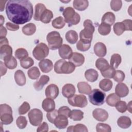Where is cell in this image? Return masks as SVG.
<instances>
[{
  "instance_id": "obj_1",
  "label": "cell",
  "mask_w": 132,
  "mask_h": 132,
  "mask_svg": "<svg viewBox=\"0 0 132 132\" xmlns=\"http://www.w3.org/2000/svg\"><path fill=\"white\" fill-rule=\"evenodd\" d=\"M33 6L27 0H10L6 6L8 19L16 24H23L31 20L33 16Z\"/></svg>"
},
{
  "instance_id": "obj_2",
  "label": "cell",
  "mask_w": 132,
  "mask_h": 132,
  "mask_svg": "<svg viewBox=\"0 0 132 132\" xmlns=\"http://www.w3.org/2000/svg\"><path fill=\"white\" fill-rule=\"evenodd\" d=\"M83 25L84 29L79 33L80 40L87 43H91L95 30L93 23L90 20L87 19L84 22Z\"/></svg>"
},
{
  "instance_id": "obj_3",
  "label": "cell",
  "mask_w": 132,
  "mask_h": 132,
  "mask_svg": "<svg viewBox=\"0 0 132 132\" xmlns=\"http://www.w3.org/2000/svg\"><path fill=\"white\" fill-rule=\"evenodd\" d=\"M75 67L70 61L59 59L54 64V71L57 74H70L75 71Z\"/></svg>"
},
{
  "instance_id": "obj_4",
  "label": "cell",
  "mask_w": 132,
  "mask_h": 132,
  "mask_svg": "<svg viewBox=\"0 0 132 132\" xmlns=\"http://www.w3.org/2000/svg\"><path fill=\"white\" fill-rule=\"evenodd\" d=\"M62 14L65 22L68 24L69 27L77 25L80 22V17L79 14L76 12L74 9L71 7H68L65 8L63 11Z\"/></svg>"
},
{
  "instance_id": "obj_5",
  "label": "cell",
  "mask_w": 132,
  "mask_h": 132,
  "mask_svg": "<svg viewBox=\"0 0 132 132\" xmlns=\"http://www.w3.org/2000/svg\"><path fill=\"white\" fill-rule=\"evenodd\" d=\"M46 40L48 42V48L52 50H56L62 45V38L60 34L56 31L49 32L46 36Z\"/></svg>"
},
{
  "instance_id": "obj_6",
  "label": "cell",
  "mask_w": 132,
  "mask_h": 132,
  "mask_svg": "<svg viewBox=\"0 0 132 132\" xmlns=\"http://www.w3.org/2000/svg\"><path fill=\"white\" fill-rule=\"evenodd\" d=\"M105 93L98 89H94L89 94L90 102L96 106H101L105 102Z\"/></svg>"
},
{
  "instance_id": "obj_7",
  "label": "cell",
  "mask_w": 132,
  "mask_h": 132,
  "mask_svg": "<svg viewBox=\"0 0 132 132\" xmlns=\"http://www.w3.org/2000/svg\"><path fill=\"white\" fill-rule=\"evenodd\" d=\"M49 53L48 47L44 43L38 44L32 51V55L37 60H42L46 57Z\"/></svg>"
},
{
  "instance_id": "obj_8",
  "label": "cell",
  "mask_w": 132,
  "mask_h": 132,
  "mask_svg": "<svg viewBox=\"0 0 132 132\" xmlns=\"http://www.w3.org/2000/svg\"><path fill=\"white\" fill-rule=\"evenodd\" d=\"M28 117L30 124L34 126H37L40 125L42 121L43 113L40 109L34 108L29 111Z\"/></svg>"
},
{
  "instance_id": "obj_9",
  "label": "cell",
  "mask_w": 132,
  "mask_h": 132,
  "mask_svg": "<svg viewBox=\"0 0 132 132\" xmlns=\"http://www.w3.org/2000/svg\"><path fill=\"white\" fill-rule=\"evenodd\" d=\"M68 101L70 105L80 108H84L88 104L86 96L81 94H74L72 96L68 98Z\"/></svg>"
},
{
  "instance_id": "obj_10",
  "label": "cell",
  "mask_w": 132,
  "mask_h": 132,
  "mask_svg": "<svg viewBox=\"0 0 132 132\" xmlns=\"http://www.w3.org/2000/svg\"><path fill=\"white\" fill-rule=\"evenodd\" d=\"M93 118L97 121L104 122L108 118V113L105 109L102 108L95 109L92 112Z\"/></svg>"
},
{
  "instance_id": "obj_11",
  "label": "cell",
  "mask_w": 132,
  "mask_h": 132,
  "mask_svg": "<svg viewBox=\"0 0 132 132\" xmlns=\"http://www.w3.org/2000/svg\"><path fill=\"white\" fill-rule=\"evenodd\" d=\"M45 94L46 97L54 100L59 94V88L55 84H50L45 89Z\"/></svg>"
},
{
  "instance_id": "obj_12",
  "label": "cell",
  "mask_w": 132,
  "mask_h": 132,
  "mask_svg": "<svg viewBox=\"0 0 132 132\" xmlns=\"http://www.w3.org/2000/svg\"><path fill=\"white\" fill-rule=\"evenodd\" d=\"M72 54V50L68 44H64L59 48V56L63 59H69L71 57Z\"/></svg>"
},
{
  "instance_id": "obj_13",
  "label": "cell",
  "mask_w": 132,
  "mask_h": 132,
  "mask_svg": "<svg viewBox=\"0 0 132 132\" xmlns=\"http://www.w3.org/2000/svg\"><path fill=\"white\" fill-rule=\"evenodd\" d=\"M69 60L75 67H80L85 62V57L80 53L74 52L73 53L71 57L69 59Z\"/></svg>"
},
{
  "instance_id": "obj_14",
  "label": "cell",
  "mask_w": 132,
  "mask_h": 132,
  "mask_svg": "<svg viewBox=\"0 0 132 132\" xmlns=\"http://www.w3.org/2000/svg\"><path fill=\"white\" fill-rule=\"evenodd\" d=\"M116 94L120 97H124L126 96L129 93V89L126 84L119 82L115 88Z\"/></svg>"
},
{
  "instance_id": "obj_15",
  "label": "cell",
  "mask_w": 132,
  "mask_h": 132,
  "mask_svg": "<svg viewBox=\"0 0 132 132\" xmlns=\"http://www.w3.org/2000/svg\"><path fill=\"white\" fill-rule=\"evenodd\" d=\"M39 66L42 72L46 73L52 70L53 68V63L51 60L45 59L40 60L39 63Z\"/></svg>"
},
{
  "instance_id": "obj_16",
  "label": "cell",
  "mask_w": 132,
  "mask_h": 132,
  "mask_svg": "<svg viewBox=\"0 0 132 132\" xmlns=\"http://www.w3.org/2000/svg\"><path fill=\"white\" fill-rule=\"evenodd\" d=\"M12 49L9 44H0V58L5 59L12 56Z\"/></svg>"
},
{
  "instance_id": "obj_17",
  "label": "cell",
  "mask_w": 132,
  "mask_h": 132,
  "mask_svg": "<svg viewBox=\"0 0 132 132\" xmlns=\"http://www.w3.org/2000/svg\"><path fill=\"white\" fill-rule=\"evenodd\" d=\"M93 50L95 54L99 57H103L106 55L107 48L105 45L102 42H97L95 43Z\"/></svg>"
},
{
  "instance_id": "obj_18",
  "label": "cell",
  "mask_w": 132,
  "mask_h": 132,
  "mask_svg": "<svg viewBox=\"0 0 132 132\" xmlns=\"http://www.w3.org/2000/svg\"><path fill=\"white\" fill-rule=\"evenodd\" d=\"M55 126L59 129H64L68 125V118L63 115L59 114L55 119L54 123Z\"/></svg>"
},
{
  "instance_id": "obj_19",
  "label": "cell",
  "mask_w": 132,
  "mask_h": 132,
  "mask_svg": "<svg viewBox=\"0 0 132 132\" xmlns=\"http://www.w3.org/2000/svg\"><path fill=\"white\" fill-rule=\"evenodd\" d=\"M76 92L74 86L71 84H67L63 86L62 89V95L67 98L72 96Z\"/></svg>"
},
{
  "instance_id": "obj_20",
  "label": "cell",
  "mask_w": 132,
  "mask_h": 132,
  "mask_svg": "<svg viewBox=\"0 0 132 132\" xmlns=\"http://www.w3.org/2000/svg\"><path fill=\"white\" fill-rule=\"evenodd\" d=\"M49 80H50V77L47 75H42L38 80L34 82V87L37 91H39L43 89L45 85L48 83Z\"/></svg>"
},
{
  "instance_id": "obj_21",
  "label": "cell",
  "mask_w": 132,
  "mask_h": 132,
  "mask_svg": "<svg viewBox=\"0 0 132 132\" xmlns=\"http://www.w3.org/2000/svg\"><path fill=\"white\" fill-rule=\"evenodd\" d=\"M42 107L44 111L50 112L55 109V103L53 99L47 97L43 101Z\"/></svg>"
},
{
  "instance_id": "obj_22",
  "label": "cell",
  "mask_w": 132,
  "mask_h": 132,
  "mask_svg": "<svg viewBox=\"0 0 132 132\" xmlns=\"http://www.w3.org/2000/svg\"><path fill=\"white\" fill-rule=\"evenodd\" d=\"M14 79L17 85L20 86H23L26 84V77L24 72L20 70H18L15 71L14 73Z\"/></svg>"
},
{
  "instance_id": "obj_23",
  "label": "cell",
  "mask_w": 132,
  "mask_h": 132,
  "mask_svg": "<svg viewBox=\"0 0 132 132\" xmlns=\"http://www.w3.org/2000/svg\"><path fill=\"white\" fill-rule=\"evenodd\" d=\"M46 9V7L44 4L42 3H38L36 4L35 7V14L34 16V20L37 21H40L41 15Z\"/></svg>"
},
{
  "instance_id": "obj_24",
  "label": "cell",
  "mask_w": 132,
  "mask_h": 132,
  "mask_svg": "<svg viewBox=\"0 0 132 132\" xmlns=\"http://www.w3.org/2000/svg\"><path fill=\"white\" fill-rule=\"evenodd\" d=\"M85 77L88 81L93 82L97 79L98 74L95 70L90 69L86 71L85 73Z\"/></svg>"
},
{
  "instance_id": "obj_25",
  "label": "cell",
  "mask_w": 132,
  "mask_h": 132,
  "mask_svg": "<svg viewBox=\"0 0 132 132\" xmlns=\"http://www.w3.org/2000/svg\"><path fill=\"white\" fill-rule=\"evenodd\" d=\"M118 125L121 128L126 129L129 128L131 124L130 119L126 116H121L117 120Z\"/></svg>"
},
{
  "instance_id": "obj_26",
  "label": "cell",
  "mask_w": 132,
  "mask_h": 132,
  "mask_svg": "<svg viewBox=\"0 0 132 132\" xmlns=\"http://www.w3.org/2000/svg\"><path fill=\"white\" fill-rule=\"evenodd\" d=\"M77 88L80 93L89 95L92 91L91 86L86 82L81 81L77 84Z\"/></svg>"
},
{
  "instance_id": "obj_27",
  "label": "cell",
  "mask_w": 132,
  "mask_h": 132,
  "mask_svg": "<svg viewBox=\"0 0 132 132\" xmlns=\"http://www.w3.org/2000/svg\"><path fill=\"white\" fill-rule=\"evenodd\" d=\"M73 5L75 9L84 11L88 8L89 2L86 0H74L73 2Z\"/></svg>"
},
{
  "instance_id": "obj_28",
  "label": "cell",
  "mask_w": 132,
  "mask_h": 132,
  "mask_svg": "<svg viewBox=\"0 0 132 132\" xmlns=\"http://www.w3.org/2000/svg\"><path fill=\"white\" fill-rule=\"evenodd\" d=\"M66 40L70 44H75L77 42L78 36L77 32L73 30H70L67 32L65 35Z\"/></svg>"
},
{
  "instance_id": "obj_29",
  "label": "cell",
  "mask_w": 132,
  "mask_h": 132,
  "mask_svg": "<svg viewBox=\"0 0 132 132\" xmlns=\"http://www.w3.org/2000/svg\"><path fill=\"white\" fill-rule=\"evenodd\" d=\"M116 20L115 15L111 12H106L102 16V23H104L111 26Z\"/></svg>"
},
{
  "instance_id": "obj_30",
  "label": "cell",
  "mask_w": 132,
  "mask_h": 132,
  "mask_svg": "<svg viewBox=\"0 0 132 132\" xmlns=\"http://www.w3.org/2000/svg\"><path fill=\"white\" fill-rule=\"evenodd\" d=\"M95 66L96 68L101 72L108 69L110 65L108 61L105 59L100 58L96 60L95 62Z\"/></svg>"
},
{
  "instance_id": "obj_31",
  "label": "cell",
  "mask_w": 132,
  "mask_h": 132,
  "mask_svg": "<svg viewBox=\"0 0 132 132\" xmlns=\"http://www.w3.org/2000/svg\"><path fill=\"white\" fill-rule=\"evenodd\" d=\"M23 33L27 36H31L34 34L36 30V26L34 23H29L22 27Z\"/></svg>"
},
{
  "instance_id": "obj_32",
  "label": "cell",
  "mask_w": 132,
  "mask_h": 132,
  "mask_svg": "<svg viewBox=\"0 0 132 132\" xmlns=\"http://www.w3.org/2000/svg\"><path fill=\"white\" fill-rule=\"evenodd\" d=\"M112 85L113 84L112 81L107 78H105L101 80L99 83L100 88L105 92L110 91L112 87Z\"/></svg>"
},
{
  "instance_id": "obj_33",
  "label": "cell",
  "mask_w": 132,
  "mask_h": 132,
  "mask_svg": "<svg viewBox=\"0 0 132 132\" xmlns=\"http://www.w3.org/2000/svg\"><path fill=\"white\" fill-rule=\"evenodd\" d=\"M69 117L74 121H80L84 118V112L80 110L73 109L70 111Z\"/></svg>"
},
{
  "instance_id": "obj_34",
  "label": "cell",
  "mask_w": 132,
  "mask_h": 132,
  "mask_svg": "<svg viewBox=\"0 0 132 132\" xmlns=\"http://www.w3.org/2000/svg\"><path fill=\"white\" fill-rule=\"evenodd\" d=\"M120 101V97H119L116 93H111L109 94L107 98L106 102L107 104L110 106H115L117 103Z\"/></svg>"
},
{
  "instance_id": "obj_35",
  "label": "cell",
  "mask_w": 132,
  "mask_h": 132,
  "mask_svg": "<svg viewBox=\"0 0 132 132\" xmlns=\"http://www.w3.org/2000/svg\"><path fill=\"white\" fill-rule=\"evenodd\" d=\"M53 18V14L52 11L46 9L41 15V16L40 18V21L43 23L47 24L51 22Z\"/></svg>"
},
{
  "instance_id": "obj_36",
  "label": "cell",
  "mask_w": 132,
  "mask_h": 132,
  "mask_svg": "<svg viewBox=\"0 0 132 132\" xmlns=\"http://www.w3.org/2000/svg\"><path fill=\"white\" fill-rule=\"evenodd\" d=\"M67 131L69 132H88V130L87 127L82 124H77L75 126H70L68 128Z\"/></svg>"
},
{
  "instance_id": "obj_37",
  "label": "cell",
  "mask_w": 132,
  "mask_h": 132,
  "mask_svg": "<svg viewBox=\"0 0 132 132\" xmlns=\"http://www.w3.org/2000/svg\"><path fill=\"white\" fill-rule=\"evenodd\" d=\"M4 64L9 69H14L17 67V61L13 56H11L4 59Z\"/></svg>"
},
{
  "instance_id": "obj_38",
  "label": "cell",
  "mask_w": 132,
  "mask_h": 132,
  "mask_svg": "<svg viewBox=\"0 0 132 132\" xmlns=\"http://www.w3.org/2000/svg\"><path fill=\"white\" fill-rule=\"evenodd\" d=\"M122 61L121 56L118 54H113L110 59V66L114 69L118 68L119 65L120 64Z\"/></svg>"
},
{
  "instance_id": "obj_39",
  "label": "cell",
  "mask_w": 132,
  "mask_h": 132,
  "mask_svg": "<svg viewBox=\"0 0 132 132\" xmlns=\"http://www.w3.org/2000/svg\"><path fill=\"white\" fill-rule=\"evenodd\" d=\"M65 23L64 19L62 16H59L52 21V25L55 28L61 29L64 26Z\"/></svg>"
},
{
  "instance_id": "obj_40",
  "label": "cell",
  "mask_w": 132,
  "mask_h": 132,
  "mask_svg": "<svg viewBox=\"0 0 132 132\" xmlns=\"http://www.w3.org/2000/svg\"><path fill=\"white\" fill-rule=\"evenodd\" d=\"M111 31V26L104 23H101L98 27V31L100 34L103 36L108 35Z\"/></svg>"
},
{
  "instance_id": "obj_41",
  "label": "cell",
  "mask_w": 132,
  "mask_h": 132,
  "mask_svg": "<svg viewBox=\"0 0 132 132\" xmlns=\"http://www.w3.org/2000/svg\"><path fill=\"white\" fill-rule=\"evenodd\" d=\"M27 74L31 79H37L40 75V72L37 67H33L28 70Z\"/></svg>"
},
{
  "instance_id": "obj_42",
  "label": "cell",
  "mask_w": 132,
  "mask_h": 132,
  "mask_svg": "<svg viewBox=\"0 0 132 132\" xmlns=\"http://www.w3.org/2000/svg\"><path fill=\"white\" fill-rule=\"evenodd\" d=\"M0 116H1L0 119H1V122L2 123V124L4 125L10 124L13 121L12 114L6 113L1 114Z\"/></svg>"
},
{
  "instance_id": "obj_43",
  "label": "cell",
  "mask_w": 132,
  "mask_h": 132,
  "mask_svg": "<svg viewBox=\"0 0 132 132\" xmlns=\"http://www.w3.org/2000/svg\"><path fill=\"white\" fill-rule=\"evenodd\" d=\"M113 31L117 36L121 35L124 31L125 28L122 22H117L113 25Z\"/></svg>"
},
{
  "instance_id": "obj_44",
  "label": "cell",
  "mask_w": 132,
  "mask_h": 132,
  "mask_svg": "<svg viewBox=\"0 0 132 132\" xmlns=\"http://www.w3.org/2000/svg\"><path fill=\"white\" fill-rule=\"evenodd\" d=\"M15 57L19 59L20 60L25 58L26 57H28V52L26 51L24 48H18L15 51Z\"/></svg>"
},
{
  "instance_id": "obj_45",
  "label": "cell",
  "mask_w": 132,
  "mask_h": 132,
  "mask_svg": "<svg viewBox=\"0 0 132 132\" xmlns=\"http://www.w3.org/2000/svg\"><path fill=\"white\" fill-rule=\"evenodd\" d=\"M34 61L33 59L30 57H26L20 60L21 66L23 68L25 69L30 68L31 66L34 65Z\"/></svg>"
},
{
  "instance_id": "obj_46",
  "label": "cell",
  "mask_w": 132,
  "mask_h": 132,
  "mask_svg": "<svg viewBox=\"0 0 132 132\" xmlns=\"http://www.w3.org/2000/svg\"><path fill=\"white\" fill-rule=\"evenodd\" d=\"M97 132H110L111 131V127L105 123H98L96 126Z\"/></svg>"
},
{
  "instance_id": "obj_47",
  "label": "cell",
  "mask_w": 132,
  "mask_h": 132,
  "mask_svg": "<svg viewBox=\"0 0 132 132\" xmlns=\"http://www.w3.org/2000/svg\"><path fill=\"white\" fill-rule=\"evenodd\" d=\"M101 73L104 77L106 78H111L113 77L116 73V70L114 68L110 65L108 69Z\"/></svg>"
},
{
  "instance_id": "obj_48",
  "label": "cell",
  "mask_w": 132,
  "mask_h": 132,
  "mask_svg": "<svg viewBox=\"0 0 132 132\" xmlns=\"http://www.w3.org/2000/svg\"><path fill=\"white\" fill-rule=\"evenodd\" d=\"M16 124L19 128L24 129L27 124V121L26 118L24 116L19 117L16 120Z\"/></svg>"
},
{
  "instance_id": "obj_49",
  "label": "cell",
  "mask_w": 132,
  "mask_h": 132,
  "mask_svg": "<svg viewBox=\"0 0 132 132\" xmlns=\"http://www.w3.org/2000/svg\"><path fill=\"white\" fill-rule=\"evenodd\" d=\"M58 115H59L58 110L56 109H54L51 111L47 112L46 114V117L48 121L54 124L55 119L58 116Z\"/></svg>"
},
{
  "instance_id": "obj_50",
  "label": "cell",
  "mask_w": 132,
  "mask_h": 132,
  "mask_svg": "<svg viewBox=\"0 0 132 132\" xmlns=\"http://www.w3.org/2000/svg\"><path fill=\"white\" fill-rule=\"evenodd\" d=\"M91 46V43H87L84 42L80 40L77 42L76 44V47L78 50L82 52H85L88 51Z\"/></svg>"
},
{
  "instance_id": "obj_51",
  "label": "cell",
  "mask_w": 132,
  "mask_h": 132,
  "mask_svg": "<svg viewBox=\"0 0 132 132\" xmlns=\"http://www.w3.org/2000/svg\"><path fill=\"white\" fill-rule=\"evenodd\" d=\"M30 106L28 103H27V102H23V104L19 108L18 111H19V114L20 115L25 114L30 110Z\"/></svg>"
},
{
  "instance_id": "obj_52",
  "label": "cell",
  "mask_w": 132,
  "mask_h": 132,
  "mask_svg": "<svg viewBox=\"0 0 132 132\" xmlns=\"http://www.w3.org/2000/svg\"><path fill=\"white\" fill-rule=\"evenodd\" d=\"M122 6V2L120 0H112L110 2V7L114 11L120 10Z\"/></svg>"
},
{
  "instance_id": "obj_53",
  "label": "cell",
  "mask_w": 132,
  "mask_h": 132,
  "mask_svg": "<svg viewBox=\"0 0 132 132\" xmlns=\"http://www.w3.org/2000/svg\"><path fill=\"white\" fill-rule=\"evenodd\" d=\"M114 80L118 82H121L125 78V74L121 70L116 71L115 74L113 77Z\"/></svg>"
},
{
  "instance_id": "obj_54",
  "label": "cell",
  "mask_w": 132,
  "mask_h": 132,
  "mask_svg": "<svg viewBox=\"0 0 132 132\" xmlns=\"http://www.w3.org/2000/svg\"><path fill=\"white\" fill-rule=\"evenodd\" d=\"M115 107L117 110L121 113H124L127 110V105L125 101H119L116 105Z\"/></svg>"
},
{
  "instance_id": "obj_55",
  "label": "cell",
  "mask_w": 132,
  "mask_h": 132,
  "mask_svg": "<svg viewBox=\"0 0 132 132\" xmlns=\"http://www.w3.org/2000/svg\"><path fill=\"white\" fill-rule=\"evenodd\" d=\"M10 113L12 114V110L11 107L6 104H1L0 105V115L4 113Z\"/></svg>"
},
{
  "instance_id": "obj_56",
  "label": "cell",
  "mask_w": 132,
  "mask_h": 132,
  "mask_svg": "<svg viewBox=\"0 0 132 132\" xmlns=\"http://www.w3.org/2000/svg\"><path fill=\"white\" fill-rule=\"evenodd\" d=\"M71 110L67 106H62L58 109V113L60 115H63L69 118V113Z\"/></svg>"
},
{
  "instance_id": "obj_57",
  "label": "cell",
  "mask_w": 132,
  "mask_h": 132,
  "mask_svg": "<svg viewBox=\"0 0 132 132\" xmlns=\"http://www.w3.org/2000/svg\"><path fill=\"white\" fill-rule=\"evenodd\" d=\"M6 27L9 30L16 31L19 29V26L18 24H14L11 22H7L6 24Z\"/></svg>"
},
{
  "instance_id": "obj_58",
  "label": "cell",
  "mask_w": 132,
  "mask_h": 132,
  "mask_svg": "<svg viewBox=\"0 0 132 132\" xmlns=\"http://www.w3.org/2000/svg\"><path fill=\"white\" fill-rule=\"evenodd\" d=\"M48 126L47 123L45 122H44L41 124H40L37 129V131L38 132H41V131L47 132L48 131Z\"/></svg>"
},
{
  "instance_id": "obj_59",
  "label": "cell",
  "mask_w": 132,
  "mask_h": 132,
  "mask_svg": "<svg viewBox=\"0 0 132 132\" xmlns=\"http://www.w3.org/2000/svg\"><path fill=\"white\" fill-rule=\"evenodd\" d=\"M125 28V30H132V21L130 19L124 20L122 22Z\"/></svg>"
},
{
  "instance_id": "obj_60",
  "label": "cell",
  "mask_w": 132,
  "mask_h": 132,
  "mask_svg": "<svg viewBox=\"0 0 132 132\" xmlns=\"http://www.w3.org/2000/svg\"><path fill=\"white\" fill-rule=\"evenodd\" d=\"M0 67H1V76H3V75H5V74L7 72V67L2 61H0Z\"/></svg>"
},
{
  "instance_id": "obj_61",
  "label": "cell",
  "mask_w": 132,
  "mask_h": 132,
  "mask_svg": "<svg viewBox=\"0 0 132 132\" xmlns=\"http://www.w3.org/2000/svg\"><path fill=\"white\" fill-rule=\"evenodd\" d=\"M7 30L5 27L3 26H1L0 27V39H2L6 37L7 35Z\"/></svg>"
},
{
  "instance_id": "obj_62",
  "label": "cell",
  "mask_w": 132,
  "mask_h": 132,
  "mask_svg": "<svg viewBox=\"0 0 132 132\" xmlns=\"http://www.w3.org/2000/svg\"><path fill=\"white\" fill-rule=\"evenodd\" d=\"M7 1H1L0 4H1V11H3L4 10L5 5L6 3H7Z\"/></svg>"
},
{
  "instance_id": "obj_63",
  "label": "cell",
  "mask_w": 132,
  "mask_h": 132,
  "mask_svg": "<svg viewBox=\"0 0 132 132\" xmlns=\"http://www.w3.org/2000/svg\"><path fill=\"white\" fill-rule=\"evenodd\" d=\"M131 101H130L127 105V109L130 113H131Z\"/></svg>"
},
{
  "instance_id": "obj_64",
  "label": "cell",
  "mask_w": 132,
  "mask_h": 132,
  "mask_svg": "<svg viewBox=\"0 0 132 132\" xmlns=\"http://www.w3.org/2000/svg\"><path fill=\"white\" fill-rule=\"evenodd\" d=\"M0 17H1V19H0V20H1V26H3V23L5 21V19H4V17H3V16L2 15H1Z\"/></svg>"
}]
</instances>
